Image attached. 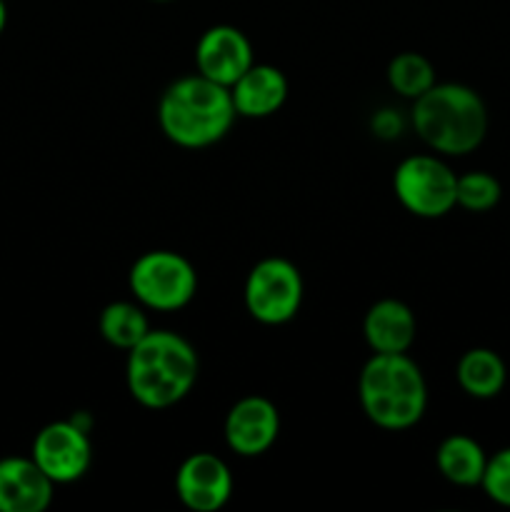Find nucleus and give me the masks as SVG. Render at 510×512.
Listing matches in <instances>:
<instances>
[{
	"label": "nucleus",
	"instance_id": "11",
	"mask_svg": "<svg viewBox=\"0 0 510 512\" xmlns=\"http://www.w3.org/2000/svg\"><path fill=\"white\" fill-rule=\"evenodd\" d=\"M253 63V45L235 25H213L195 45L198 73L225 88H230Z\"/></svg>",
	"mask_w": 510,
	"mask_h": 512
},
{
	"label": "nucleus",
	"instance_id": "1",
	"mask_svg": "<svg viewBox=\"0 0 510 512\" xmlns=\"http://www.w3.org/2000/svg\"><path fill=\"white\" fill-rule=\"evenodd\" d=\"M198 353L173 330H150L128 350L125 383L135 403L148 410L178 405L198 383Z\"/></svg>",
	"mask_w": 510,
	"mask_h": 512
},
{
	"label": "nucleus",
	"instance_id": "2",
	"mask_svg": "<svg viewBox=\"0 0 510 512\" xmlns=\"http://www.w3.org/2000/svg\"><path fill=\"white\" fill-rule=\"evenodd\" d=\"M235 118L230 88L200 73L178 78L160 95V130L180 148L198 150L218 143L230 133Z\"/></svg>",
	"mask_w": 510,
	"mask_h": 512
},
{
	"label": "nucleus",
	"instance_id": "8",
	"mask_svg": "<svg viewBox=\"0 0 510 512\" xmlns=\"http://www.w3.org/2000/svg\"><path fill=\"white\" fill-rule=\"evenodd\" d=\"M30 458L55 485H68L90 470L93 445L83 425L75 420H55L35 435Z\"/></svg>",
	"mask_w": 510,
	"mask_h": 512
},
{
	"label": "nucleus",
	"instance_id": "18",
	"mask_svg": "<svg viewBox=\"0 0 510 512\" xmlns=\"http://www.w3.org/2000/svg\"><path fill=\"white\" fill-rule=\"evenodd\" d=\"M388 83L400 98L415 100L435 85V68L425 55L400 53L390 60Z\"/></svg>",
	"mask_w": 510,
	"mask_h": 512
},
{
	"label": "nucleus",
	"instance_id": "4",
	"mask_svg": "<svg viewBox=\"0 0 510 512\" xmlns=\"http://www.w3.org/2000/svg\"><path fill=\"white\" fill-rule=\"evenodd\" d=\"M358 398L365 418L373 425L383 430H408L425 415L428 385L408 353H373L360 370Z\"/></svg>",
	"mask_w": 510,
	"mask_h": 512
},
{
	"label": "nucleus",
	"instance_id": "19",
	"mask_svg": "<svg viewBox=\"0 0 510 512\" xmlns=\"http://www.w3.org/2000/svg\"><path fill=\"white\" fill-rule=\"evenodd\" d=\"M500 188L498 178L485 170H470V173L458 175V188H455V200L460 208L470 210V213H488L500 203Z\"/></svg>",
	"mask_w": 510,
	"mask_h": 512
},
{
	"label": "nucleus",
	"instance_id": "3",
	"mask_svg": "<svg viewBox=\"0 0 510 512\" xmlns=\"http://www.w3.org/2000/svg\"><path fill=\"white\" fill-rule=\"evenodd\" d=\"M413 128L435 153L468 155L488 135V108L468 85L435 83L413 100Z\"/></svg>",
	"mask_w": 510,
	"mask_h": 512
},
{
	"label": "nucleus",
	"instance_id": "7",
	"mask_svg": "<svg viewBox=\"0 0 510 512\" xmlns=\"http://www.w3.org/2000/svg\"><path fill=\"white\" fill-rule=\"evenodd\" d=\"M250 318L263 325H283L298 315L303 303L300 270L285 258H265L253 265L243 290Z\"/></svg>",
	"mask_w": 510,
	"mask_h": 512
},
{
	"label": "nucleus",
	"instance_id": "15",
	"mask_svg": "<svg viewBox=\"0 0 510 512\" xmlns=\"http://www.w3.org/2000/svg\"><path fill=\"white\" fill-rule=\"evenodd\" d=\"M485 463H488V455L470 435H450L438 445V453H435V465H438L440 475L458 488L480 485Z\"/></svg>",
	"mask_w": 510,
	"mask_h": 512
},
{
	"label": "nucleus",
	"instance_id": "22",
	"mask_svg": "<svg viewBox=\"0 0 510 512\" xmlns=\"http://www.w3.org/2000/svg\"><path fill=\"white\" fill-rule=\"evenodd\" d=\"M155 3H168V0H155Z\"/></svg>",
	"mask_w": 510,
	"mask_h": 512
},
{
	"label": "nucleus",
	"instance_id": "6",
	"mask_svg": "<svg viewBox=\"0 0 510 512\" xmlns=\"http://www.w3.org/2000/svg\"><path fill=\"white\" fill-rule=\"evenodd\" d=\"M458 175L435 155H410L395 168L393 190L398 203L418 218H443L458 205Z\"/></svg>",
	"mask_w": 510,
	"mask_h": 512
},
{
	"label": "nucleus",
	"instance_id": "16",
	"mask_svg": "<svg viewBox=\"0 0 510 512\" xmlns=\"http://www.w3.org/2000/svg\"><path fill=\"white\" fill-rule=\"evenodd\" d=\"M458 385L475 400H490L500 395L508 380L503 358L490 348H473L460 355L455 368Z\"/></svg>",
	"mask_w": 510,
	"mask_h": 512
},
{
	"label": "nucleus",
	"instance_id": "10",
	"mask_svg": "<svg viewBox=\"0 0 510 512\" xmlns=\"http://www.w3.org/2000/svg\"><path fill=\"white\" fill-rule=\"evenodd\" d=\"M175 493L193 512H218L233 495L230 468L213 453H193L175 473Z\"/></svg>",
	"mask_w": 510,
	"mask_h": 512
},
{
	"label": "nucleus",
	"instance_id": "20",
	"mask_svg": "<svg viewBox=\"0 0 510 512\" xmlns=\"http://www.w3.org/2000/svg\"><path fill=\"white\" fill-rule=\"evenodd\" d=\"M480 488H483V493L493 503L510 508V448H503L495 455H490L488 463H485Z\"/></svg>",
	"mask_w": 510,
	"mask_h": 512
},
{
	"label": "nucleus",
	"instance_id": "12",
	"mask_svg": "<svg viewBox=\"0 0 510 512\" xmlns=\"http://www.w3.org/2000/svg\"><path fill=\"white\" fill-rule=\"evenodd\" d=\"M55 483L33 458L0 460V512H43L53 503Z\"/></svg>",
	"mask_w": 510,
	"mask_h": 512
},
{
	"label": "nucleus",
	"instance_id": "5",
	"mask_svg": "<svg viewBox=\"0 0 510 512\" xmlns=\"http://www.w3.org/2000/svg\"><path fill=\"white\" fill-rule=\"evenodd\" d=\"M130 293L143 308L175 313L195 298L198 273L193 263L173 250H150L133 263L128 273Z\"/></svg>",
	"mask_w": 510,
	"mask_h": 512
},
{
	"label": "nucleus",
	"instance_id": "17",
	"mask_svg": "<svg viewBox=\"0 0 510 512\" xmlns=\"http://www.w3.org/2000/svg\"><path fill=\"white\" fill-rule=\"evenodd\" d=\"M98 328L105 343L118 350L135 348L150 333V323L143 305L128 303V300H115V303L105 305L103 313H100Z\"/></svg>",
	"mask_w": 510,
	"mask_h": 512
},
{
	"label": "nucleus",
	"instance_id": "9",
	"mask_svg": "<svg viewBox=\"0 0 510 512\" xmlns=\"http://www.w3.org/2000/svg\"><path fill=\"white\" fill-rule=\"evenodd\" d=\"M280 433V413L263 395L240 398L225 415L223 435L228 448L240 458L268 453Z\"/></svg>",
	"mask_w": 510,
	"mask_h": 512
},
{
	"label": "nucleus",
	"instance_id": "14",
	"mask_svg": "<svg viewBox=\"0 0 510 512\" xmlns=\"http://www.w3.org/2000/svg\"><path fill=\"white\" fill-rule=\"evenodd\" d=\"M415 315L405 303L395 298L378 300L370 305L363 320L365 343L373 353L395 355L408 353L410 345L415 343Z\"/></svg>",
	"mask_w": 510,
	"mask_h": 512
},
{
	"label": "nucleus",
	"instance_id": "21",
	"mask_svg": "<svg viewBox=\"0 0 510 512\" xmlns=\"http://www.w3.org/2000/svg\"><path fill=\"white\" fill-rule=\"evenodd\" d=\"M5 25H8V5L5 0H0V33L5 30Z\"/></svg>",
	"mask_w": 510,
	"mask_h": 512
},
{
	"label": "nucleus",
	"instance_id": "13",
	"mask_svg": "<svg viewBox=\"0 0 510 512\" xmlns=\"http://www.w3.org/2000/svg\"><path fill=\"white\" fill-rule=\"evenodd\" d=\"M230 95L240 118H270L288 98V80L275 65L253 63L230 85Z\"/></svg>",
	"mask_w": 510,
	"mask_h": 512
}]
</instances>
